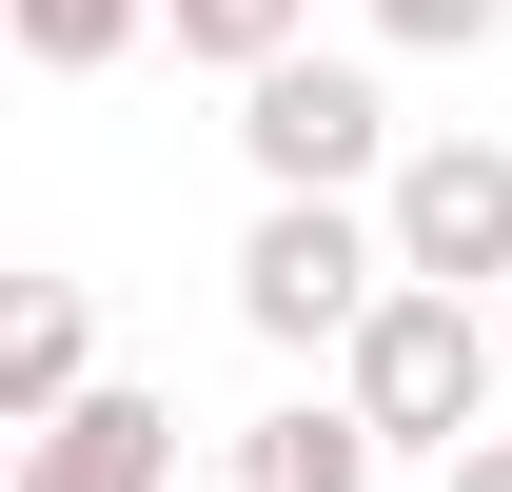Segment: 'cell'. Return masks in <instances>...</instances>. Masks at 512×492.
Listing matches in <instances>:
<instances>
[{
	"label": "cell",
	"instance_id": "1",
	"mask_svg": "<svg viewBox=\"0 0 512 492\" xmlns=\"http://www.w3.org/2000/svg\"><path fill=\"white\" fill-rule=\"evenodd\" d=\"M237 315L276 335V355H355L394 315V237L355 217V197H256V237H237Z\"/></svg>",
	"mask_w": 512,
	"mask_h": 492
},
{
	"label": "cell",
	"instance_id": "2",
	"mask_svg": "<svg viewBox=\"0 0 512 492\" xmlns=\"http://www.w3.org/2000/svg\"><path fill=\"white\" fill-rule=\"evenodd\" d=\"M335 394H355V433H375V453H473V433H493V315L394 276V315L335 355Z\"/></svg>",
	"mask_w": 512,
	"mask_h": 492
},
{
	"label": "cell",
	"instance_id": "3",
	"mask_svg": "<svg viewBox=\"0 0 512 492\" xmlns=\"http://www.w3.org/2000/svg\"><path fill=\"white\" fill-rule=\"evenodd\" d=\"M237 158H256L276 197H355V178L394 197V99H375V60H276V79H237Z\"/></svg>",
	"mask_w": 512,
	"mask_h": 492
},
{
	"label": "cell",
	"instance_id": "4",
	"mask_svg": "<svg viewBox=\"0 0 512 492\" xmlns=\"http://www.w3.org/2000/svg\"><path fill=\"white\" fill-rule=\"evenodd\" d=\"M375 237L414 296H473V276H512V138H414L375 197Z\"/></svg>",
	"mask_w": 512,
	"mask_h": 492
},
{
	"label": "cell",
	"instance_id": "5",
	"mask_svg": "<svg viewBox=\"0 0 512 492\" xmlns=\"http://www.w3.org/2000/svg\"><path fill=\"white\" fill-rule=\"evenodd\" d=\"M79 394H99V315H79V276H20V315H0V433H60Z\"/></svg>",
	"mask_w": 512,
	"mask_h": 492
},
{
	"label": "cell",
	"instance_id": "6",
	"mask_svg": "<svg viewBox=\"0 0 512 492\" xmlns=\"http://www.w3.org/2000/svg\"><path fill=\"white\" fill-rule=\"evenodd\" d=\"M178 473V414L158 394H79L60 433H20V492H158Z\"/></svg>",
	"mask_w": 512,
	"mask_h": 492
},
{
	"label": "cell",
	"instance_id": "7",
	"mask_svg": "<svg viewBox=\"0 0 512 492\" xmlns=\"http://www.w3.org/2000/svg\"><path fill=\"white\" fill-rule=\"evenodd\" d=\"M237 492H375V433H355V394L256 414V433H237Z\"/></svg>",
	"mask_w": 512,
	"mask_h": 492
},
{
	"label": "cell",
	"instance_id": "8",
	"mask_svg": "<svg viewBox=\"0 0 512 492\" xmlns=\"http://www.w3.org/2000/svg\"><path fill=\"white\" fill-rule=\"evenodd\" d=\"M158 40L217 79H276V60H316V0H158Z\"/></svg>",
	"mask_w": 512,
	"mask_h": 492
},
{
	"label": "cell",
	"instance_id": "9",
	"mask_svg": "<svg viewBox=\"0 0 512 492\" xmlns=\"http://www.w3.org/2000/svg\"><path fill=\"white\" fill-rule=\"evenodd\" d=\"M138 20H158V0H20V60H40V79H99Z\"/></svg>",
	"mask_w": 512,
	"mask_h": 492
},
{
	"label": "cell",
	"instance_id": "10",
	"mask_svg": "<svg viewBox=\"0 0 512 492\" xmlns=\"http://www.w3.org/2000/svg\"><path fill=\"white\" fill-rule=\"evenodd\" d=\"M493 20H512V0H375V40H414V60H473Z\"/></svg>",
	"mask_w": 512,
	"mask_h": 492
},
{
	"label": "cell",
	"instance_id": "11",
	"mask_svg": "<svg viewBox=\"0 0 512 492\" xmlns=\"http://www.w3.org/2000/svg\"><path fill=\"white\" fill-rule=\"evenodd\" d=\"M434 492H512V433H473V453H453V473Z\"/></svg>",
	"mask_w": 512,
	"mask_h": 492
}]
</instances>
